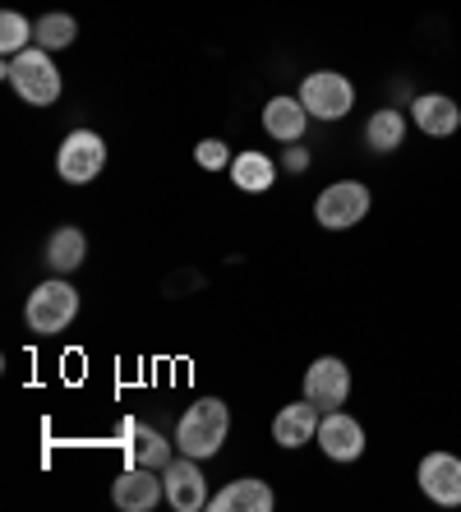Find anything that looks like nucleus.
Segmentation results:
<instances>
[{"mask_svg": "<svg viewBox=\"0 0 461 512\" xmlns=\"http://www.w3.org/2000/svg\"><path fill=\"white\" fill-rule=\"evenodd\" d=\"M0 74H5V84L24 97L28 107H51L60 97V70H56V60H51V51H42V47L5 56Z\"/></svg>", "mask_w": 461, "mask_h": 512, "instance_id": "f257e3e1", "label": "nucleus"}, {"mask_svg": "<svg viewBox=\"0 0 461 512\" xmlns=\"http://www.w3.org/2000/svg\"><path fill=\"white\" fill-rule=\"evenodd\" d=\"M226 429H231V411H226V402H217V397H199V402L180 416L176 425V448L185 457H213L217 448L226 443Z\"/></svg>", "mask_w": 461, "mask_h": 512, "instance_id": "f03ea898", "label": "nucleus"}, {"mask_svg": "<svg viewBox=\"0 0 461 512\" xmlns=\"http://www.w3.org/2000/svg\"><path fill=\"white\" fill-rule=\"evenodd\" d=\"M74 314H79V291H74L65 277H51V282H42L33 296H28V305H24L28 333H37V337L65 333V328L74 323Z\"/></svg>", "mask_w": 461, "mask_h": 512, "instance_id": "7ed1b4c3", "label": "nucleus"}, {"mask_svg": "<svg viewBox=\"0 0 461 512\" xmlns=\"http://www.w3.org/2000/svg\"><path fill=\"white\" fill-rule=\"evenodd\" d=\"M102 167H107V143H102V134H93V130L65 134V143H60V153H56V171L65 185H88V180L102 176Z\"/></svg>", "mask_w": 461, "mask_h": 512, "instance_id": "20e7f679", "label": "nucleus"}, {"mask_svg": "<svg viewBox=\"0 0 461 512\" xmlns=\"http://www.w3.org/2000/svg\"><path fill=\"white\" fill-rule=\"evenodd\" d=\"M365 213H369V185H360V180H337L314 203V222L328 231L355 227V222H365Z\"/></svg>", "mask_w": 461, "mask_h": 512, "instance_id": "39448f33", "label": "nucleus"}, {"mask_svg": "<svg viewBox=\"0 0 461 512\" xmlns=\"http://www.w3.org/2000/svg\"><path fill=\"white\" fill-rule=\"evenodd\" d=\"M300 102L314 120H342L355 102V88L346 74L337 70H319V74H305V84H300Z\"/></svg>", "mask_w": 461, "mask_h": 512, "instance_id": "423d86ee", "label": "nucleus"}, {"mask_svg": "<svg viewBox=\"0 0 461 512\" xmlns=\"http://www.w3.org/2000/svg\"><path fill=\"white\" fill-rule=\"evenodd\" d=\"M162 480H166V503L176 512L208 508V480H203V471H199V457L180 453V462L171 457V462L162 466Z\"/></svg>", "mask_w": 461, "mask_h": 512, "instance_id": "0eeeda50", "label": "nucleus"}, {"mask_svg": "<svg viewBox=\"0 0 461 512\" xmlns=\"http://www.w3.org/2000/svg\"><path fill=\"white\" fill-rule=\"evenodd\" d=\"M305 397L319 411H337V406L351 397V370H346L337 356H319L305 370Z\"/></svg>", "mask_w": 461, "mask_h": 512, "instance_id": "6e6552de", "label": "nucleus"}, {"mask_svg": "<svg viewBox=\"0 0 461 512\" xmlns=\"http://www.w3.org/2000/svg\"><path fill=\"white\" fill-rule=\"evenodd\" d=\"M415 480H420V489H425L438 508H461V457L429 453L420 462V471H415Z\"/></svg>", "mask_w": 461, "mask_h": 512, "instance_id": "1a4fd4ad", "label": "nucleus"}, {"mask_svg": "<svg viewBox=\"0 0 461 512\" xmlns=\"http://www.w3.org/2000/svg\"><path fill=\"white\" fill-rule=\"evenodd\" d=\"M319 448L332 462H355V457L365 453V429H360V420L346 416L342 406H337V411H328L319 420Z\"/></svg>", "mask_w": 461, "mask_h": 512, "instance_id": "9d476101", "label": "nucleus"}, {"mask_svg": "<svg viewBox=\"0 0 461 512\" xmlns=\"http://www.w3.org/2000/svg\"><path fill=\"white\" fill-rule=\"evenodd\" d=\"M111 499H116V508H125V512H148L166 499V480L153 476V466H130V471H120Z\"/></svg>", "mask_w": 461, "mask_h": 512, "instance_id": "9b49d317", "label": "nucleus"}, {"mask_svg": "<svg viewBox=\"0 0 461 512\" xmlns=\"http://www.w3.org/2000/svg\"><path fill=\"white\" fill-rule=\"evenodd\" d=\"M319 420H323V411L309 397L296 406H282L277 420H272V439L282 443V448H305V443L319 439Z\"/></svg>", "mask_w": 461, "mask_h": 512, "instance_id": "f8f14e48", "label": "nucleus"}, {"mask_svg": "<svg viewBox=\"0 0 461 512\" xmlns=\"http://www.w3.org/2000/svg\"><path fill=\"white\" fill-rule=\"evenodd\" d=\"M411 116H415V125H420L429 139H448V134H457V125H461L457 102L443 97V93H420L411 102Z\"/></svg>", "mask_w": 461, "mask_h": 512, "instance_id": "ddd939ff", "label": "nucleus"}, {"mask_svg": "<svg viewBox=\"0 0 461 512\" xmlns=\"http://www.w3.org/2000/svg\"><path fill=\"white\" fill-rule=\"evenodd\" d=\"M272 489L268 480H231V485L222 489V494H213V512H272Z\"/></svg>", "mask_w": 461, "mask_h": 512, "instance_id": "4468645a", "label": "nucleus"}, {"mask_svg": "<svg viewBox=\"0 0 461 512\" xmlns=\"http://www.w3.org/2000/svg\"><path fill=\"white\" fill-rule=\"evenodd\" d=\"M305 125H309V111L300 97H272L268 107H263V130H268L272 139L296 143L300 134H305Z\"/></svg>", "mask_w": 461, "mask_h": 512, "instance_id": "2eb2a0df", "label": "nucleus"}, {"mask_svg": "<svg viewBox=\"0 0 461 512\" xmlns=\"http://www.w3.org/2000/svg\"><path fill=\"white\" fill-rule=\"evenodd\" d=\"M83 254H88V240H83L79 227H60V231L47 236V268L56 277L74 273V268L83 263Z\"/></svg>", "mask_w": 461, "mask_h": 512, "instance_id": "dca6fc26", "label": "nucleus"}, {"mask_svg": "<svg viewBox=\"0 0 461 512\" xmlns=\"http://www.w3.org/2000/svg\"><path fill=\"white\" fill-rule=\"evenodd\" d=\"M231 180H236L245 194H263V190H272V180H277V162L263 153H240V157H231Z\"/></svg>", "mask_w": 461, "mask_h": 512, "instance_id": "f3484780", "label": "nucleus"}, {"mask_svg": "<svg viewBox=\"0 0 461 512\" xmlns=\"http://www.w3.org/2000/svg\"><path fill=\"white\" fill-rule=\"evenodd\" d=\"M402 139H406V116H402V111L383 107V111H374V116H369L365 148H374V153H397V148H402Z\"/></svg>", "mask_w": 461, "mask_h": 512, "instance_id": "a211bd4d", "label": "nucleus"}, {"mask_svg": "<svg viewBox=\"0 0 461 512\" xmlns=\"http://www.w3.org/2000/svg\"><path fill=\"white\" fill-rule=\"evenodd\" d=\"M125 439H130V453H134V462H139V466H153V471H157V466L171 462V443H166L157 429L125 420Z\"/></svg>", "mask_w": 461, "mask_h": 512, "instance_id": "6ab92c4d", "label": "nucleus"}, {"mask_svg": "<svg viewBox=\"0 0 461 512\" xmlns=\"http://www.w3.org/2000/svg\"><path fill=\"white\" fill-rule=\"evenodd\" d=\"M74 37H79V24H74L70 14H42L33 24V42L42 51H65Z\"/></svg>", "mask_w": 461, "mask_h": 512, "instance_id": "aec40b11", "label": "nucleus"}, {"mask_svg": "<svg viewBox=\"0 0 461 512\" xmlns=\"http://www.w3.org/2000/svg\"><path fill=\"white\" fill-rule=\"evenodd\" d=\"M28 42H33V28H28L24 14L19 10L0 14V51H5V56H19V51H28Z\"/></svg>", "mask_w": 461, "mask_h": 512, "instance_id": "412c9836", "label": "nucleus"}, {"mask_svg": "<svg viewBox=\"0 0 461 512\" xmlns=\"http://www.w3.org/2000/svg\"><path fill=\"white\" fill-rule=\"evenodd\" d=\"M194 157H199V167H208V171L231 167V153H226V143H222V139H203L199 148H194Z\"/></svg>", "mask_w": 461, "mask_h": 512, "instance_id": "4be33fe9", "label": "nucleus"}, {"mask_svg": "<svg viewBox=\"0 0 461 512\" xmlns=\"http://www.w3.org/2000/svg\"><path fill=\"white\" fill-rule=\"evenodd\" d=\"M309 167V153L305 148H291V153H286V171H305Z\"/></svg>", "mask_w": 461, "mask_h": 512, "instance_id": "5701e85b", "label": "nucleus"}]
</instances>
